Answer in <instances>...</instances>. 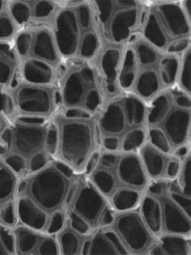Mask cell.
I'll list each match as a JSON object with an SVG mask.
<instances>
[{"label":"cell","mask_w":191,"mask_h":255,"mask_svg":"<svg viewBox=\"0 0 191 255\" xmlns=\"http://www.w3.org/2000/svg\"><path fill=\"white\" fill-rule=\"evenodd\" d=\"M179 56L162 50L140 32H135L127 41L121 88L149 104L175 86Z\"/></svg>","instance_id":"1"},{"label":"cell","mask_w":191,"mask_h":255,"mask_svg":"<svg viewBox=\"0 0 191 255\" xmlns=\"http://www.w3.org/2000/svg\"><path fill=\"white\" fill-rule=\"evenodd\" d=\"M55 84L60 108L70 115L96 114L111 95L105 75L94 59H64Z\"/></svg>","instance_id":"2"},{"label":"cell","mask_w":191,"mask_h":255,"mask_svg":"<svg viewBox=\"0 0 191 255\" xmlns=\"http://www.w3.org/2000/svg\"><path fill=\"white\" fill-rule=\"evenodd\" d=\"M51 27L64 59H94L104 38L94 1H58Z\"/></svg>","instance_id":"3"},{"label":"cell","mask_w":191,"mask_h":255,"mask_svg":"<svg viewBox=\"0 0 191 255\" xmlns=\"http://www.w3.org/2000/svg\"><path fill=\"white\" fill-rule=\"evenodd\" d=\"M98 113L70 115L59 107L52 118L57 138L52 159L76 175L85 174L93 158L102 149Z\"/></svg>","instance_id":"4"},{"label":"cell","mask_w":191,"mask_h":255,"mask_svg":"<svg viewBox=\"0 0 191 255\" xmlns=\"http://www.w3.org/2000/svg\"><path fill=\"white\" fill-rule=\"evenodd\" d=\"M191 1L143 2L138 32L157 47L180 54L191 47Z\"/></svg>","instance_id":"5"},{"label":"cell","mask_w":191,"mask_h":255,"mask_svg":"<svg viewBox=\"0 0 191 255\" xmlns=\"http://www.w3.org/2000/svg\"><path fill=\"white\" fill-rule=\"evenodd\" d=\"M85 174L109 201L122 189L143 193L152 183L137 150L101 149L93 158Z\"/></svg>","instance_id":"6"},{"label":"cell","mask_w":191,"mask_h":255,"mask_svg":"<svg viewBox=\"0 0 191 255\" xmlns=\"http://www.w3.org/2000/svg\"><path fill=\"white\" fill-rule=\"evenodd\" d=\"M147 127L166 137L174 154L182 156L191 150V107L178 104L174 86L148 104Z\"/></svg>","instance_id":"7"},{"label":"cell","mask_w":191,"mask_h":255,"mask_svg":"<svg viewBox=\"0 0 191 255\" xmlns=\"http://www.w3.org/2000/svg\"><path fill=\"white\" fill-rule=\"evenodd\" d=\"M76 176L52 159L40 169L21 177L18 195L31 198L49 215L58 211L65 213L67 197Z\"/></svg>","instance_id":"8"},{"label":"cell","mask_w":191,"mask_h":255,"mask_svg":"<svg viewBox=\"0 0 191 255\" xmlns=\"http://www.w3.org/2000/svg\"><path fill=\"white\" fill-rule=\"evenodd\" d=\"M148 104L124 89L109 97L98 113V128L101 139L116 138L119 150L122 141L128 135L147 127Z\"/></svg>","instance_id":"9"},{"label":"cell","mask_w":191,"mask_h":255,"mask_svg":"<svg viewBox=\"0 0 191 255\" xmlns=\"http://www.w3.org/2000/svg\"><path fill=\"white\" fill-rule=\"evenodd\" d=\"M10 121H45L59 109L58 89L54 83H35L17 76L13 86L4 91Z\"/></svg>","instance_id":"10"},{"label":"cell","mask_w":191,"mask_h":255,"mask_svg":"<svg viewBox=\"0 0 191 255\" xmlns=\"http://www.w3.org/2000/svg\"><path fill=\"white\" fill-rule=\"evenodd\" d=\"M13 45L19 64L31 62L44 65L51 68L56 76L64 58L58 48L51 25L25 26L18 34Z\"/></svg>","instance_id":"11"},{"label":"cell","mask_w":191,"mask_h":255,"mask_svg":"<svg viewBox=\"0 0 191 255\" xmlns=\"http://www.w3.org/2000/svg\"><path fill=\"white\" fill-rule=\"evenodd\" d=\"M104 38L112 43L126 42L138 32L143 11L142 1H94Z\"/></svg>","instance_id":"12"},{"label":"cell","mask_w":191,"mask_h":255,"mask_svg":"<svg viewBox=\"0 0 191 255\" xmlns=\"http://www.w3.org/2000/svg\"><path fill=\"white\" fill-rule=\"evenodd\" d=\"M110 216V222L101 228L113 232L128 255H149L157 243V237L143 220L138 205L129 210L112 209Z\"/></svg>","instance_id":"13"},{"label":"cell","mask_w":191,"mask_h":255,"mask_svg":"<svg viewBox=\"0 0 191 255\" xmlns=\"http://www.w3.org/2000/svg\"><path fill=\"white\" fill-rule=\"evenodd\" d=\"M111 210L109 200L85 174L75 177L66 202L65 213L69 210L76 212L94 231L110 222Z\"/></svg>","instance_id":"14"},{"label":"cell","mask_w":191,"mask_h":255,"mask_svg":"<svg viewBox=\"0 0 191 255\" xmlns=\"http://www.w3.org/2000/svg\"><path fill=\"white\" fill-rule=\"evenodd\" d=\"M51 125L52 119L37 122L10 121L4 135L6 148L1 153L19 156L27 165V162L35 155L42 152L49 153L46 141Z\"/></svg>","instance_id":"15"},{"label":"cell","mask_w":191,"mask_h":255,"mask_svg":"<svg viewBox=\"0 0 191 255\" xmlns=\"http://www.w3.org/2000/svg\"><path fill=\"white\" fill-rule=\"evenodd\" d=\"M170 180L152 181L147 191L159 202L162 219V233L191 236V215L185 211L169 192Z\"/></svg>","instance_id":"16"},{"label":"cell","mask_w":191,"mask_h":255,"mask_svg":"<svg viewBox=\"0 0 191 255\" xmlns=\"http://www.w3.org/2000/svg\"><path fill=\"white\" fill-rule=\"evenodd\" d=\"M127 41L112 43L103 38L102 43L94 58L105 75L108 90L111 95L122 89L120 86V76L126 59Z\"/></svg>","instance_id":"17"},{"label":"cell","mask_w":191,"mask_h":255,"mask_svg":"<svg viewBox=\"0 0 191 255\" xmlns=\"http://www.w3.org/2000/svg\"><path fill=\"white\" fill-rule=\"evenodd\" d=\"M137 151L151 181L170 180L167 170L170 162L178 155L167 153L156 147L149 141L148 136Z\"/></svg>","instance_id":"18"},{"label":"cell","mask_w":191,"mask_h":255,"mask_svg":"<svg viewBox=\"0 0 191 255\" xmlns=\"http://www.w3.org/2000/svg\"><path fill=\"white\" fill-rule=\"evenodd\" d=\"M82 255H128L119 239L111 231L98 228L86 240Z\"/></svg>","instance_id":"19"},{"label":"cell","mask_w":191,"mask_h":255,"mask_svg":"<svg viewBox=\"0 0 191 255\" xmlns=\"http://www.w3.org/2000/svg\"><path fill=\"white\" fill-rule=\"evenodd\" d=\"M16 212L18 223L46 233L51 215L37 205L31 198L25 195H18Z\"/></svg>","instance_id":"20"},{"label":"cell","mask_w":191,"mask_h":255,"mask_svg":"<svg viewBox=\"0 0 191 255\" xmlns=\"http://www.w3.org/2000/svg\"><path fill=\"white\" fill-rule=\"evenodd\" d=\"M19 73V60L13 44H0V92L13 86Z\"/></svg>","instance_id":"21"},{"label":"cell","mask_w":191,"mask_h":255,"mask_svg":"<svg viewBox=\"0 0 191 255\" xmlns=\"http://www.w3.org/2000/svg\"><path fill=\"white\" fill-rule=\"evenodd\" d=\"M90 234H82L75 231L69 223L66 216L65 222L61 229L56 233L57 240L61 255H80Z\"/></svg>","instance_id":"22"},{"label":"cell","mask_w":191,"mask_h":255,"mask_svg":"<svg viewBox=\"0 0 191 255\" xmlns=\"http://www.w3.org/2000/svg\"><path fill=\"white\" fill-rule=\"evenodd\" d=\"M138 207L148 228L158 237L162 233L161 207L158 199L146 190L140 198Z\"/></svg>","instance_id":"23"},{"label":"cell","mask_w":191,"mask_h":255,"mask_svg":"<svg viewBox=\"0 0 191 255\" xmlns=\"http://www.w3.org/2000/svg\"><path fill=\"white\" fill-rule=\"evenodd\" d=\"M13 229L16 255H36L39 244L46 233L19 223L13 227Z\"/></svg>","instance_id":"24"},{"label":"cell","mask_w":191,"mask_h":255,"mask_svg":"<svg viewBox=\"0 0 191 255\" xmlns=\"http://www.w3.org/2000/svg\"><path fill=\"white\" fill-rule=\"evenodd\" d=\"M21 177L4 161L0 159V204L17 198Z\"/></svg>","instance_id":"25"},{"label":"cell","mask_w":191,"mask_h":255,"mask_svg":"<svg viewBox=\"0 0 191 255\" xmlns=\"http://www.w3.org/2000/svg\"><path fill=\"white\" fill-rule=\"evenodd\" d=\"M12 14L9 0L0 1V44H13L18 34L22 30Z\"/></svg>","instance_id":"26"},{"label":"cell","mask_w":191,"mask_h":255,"mask_svg":"<svg viewBox=\"0 0 191 255\" xmlns=\"http://www.w3.org/2000/svg\"><path fill=\"white\" fill-rule=\"evenodd\" d=\"M163 255H191V236L161 234L157 237Z\"/></svg>","instance_id":"27"},{"label":"cell","mask_w":191,"mask_h":255,"mask_svg":"<svg viewBox=\"0 0 191 255\" xmlns=\"http://www.w3.org/2000/svg\"><path fill=\"white\" fill-rule=\"evenodd\" d=\"M175 86L191 96V47L180 53Z\"/></svg>","instance_id":"28"},{"label":"cell","mask_w":191,"mask_h":255,"mask_svg":"<svg viewBox=\"0 0 191 255\" xmlns=\"http://www.w3.org/2000/svg\"><path fill=\"white\" fill-rule=\"evenodd\" d=\"M144 193V192H143ZM131 189L118 191L110 200L112 209L116 210H129L138 205L143 194Z\"/></svg>","instance_id":"29"},{"label":"cell","mask_w":191,"mask_h":255,"mask_svg":"<svg viewBox=\"0 0 191 255\" xmlns=\"http://www.w3.org/2000/svg\"><path fill=\"white\" fill-rule=\"evenodd\" d=\"M191 150L181 156L180 168L173 182L176 187L185 195L191 196Z\"/></svg>","instance_id":"30"},{"label":"cell","mask_w":191,"mask_h":255,"mask_svg":"<svg viewBox=\"0 0 191 255\" xmlns=\"http://www.w3.org/2000/svg\"><path fill=\"white\" fill-rule=\"evenodd\" d=\"M0 223L11 228L17 225L16 199L0 204Z\"/></svg>","instance_id":"31"},{"label":"cell","mask_w":191,"mask_h":255,"mask_svg":"<svg viewBox=\"0 0 191 255\" xmlns=\"http://www.w3.org/2000/svg\"><path fill=\"white\" fill-rule=\"evenodd\" d=\"M36 255H61L56 234H46L43 235Z\"/></svg>","instance_id":"32"},{"label":"cell","mask_w":191,"mask_h":255,"mask_svg":"<svg viewBox=\"0 0 191 255\" xmlns=\"http://www.w3.org/2000/svg\"><path fill=\"white\" fill-rule=\"evenodd\" d=\"M70 226L82 234H90L92 232L89 224L76 212L69 210L65 213Z\"/></svg>","instance_id":"33"},{"label":"cell","mask_w":191,"mask_h":255,"mask_svg":"<svg viewBox=\"0 0 191 255\" xmlns=\"http://www.w3.org/2000/svg\"><path fill=\"white\" fill-rule=\"evenodd\" d=\"M13 228L0 223V239L8 255H16V245Z\"/></svg>","instance_id":"34"},{"label":"cell","mask_w":191,"mask_h":255,"mask_svg":"<svg viewBox=\"0 0 191 255\" xmlns=\"http://www.w3.org/2000/svg\"><path fill=\"white\" fill-rule=\"evenodd\" d=\"M66 214L64 212L58 211L52 213L49 219L46 233L48 234H56L62 228L65 222Z\"/></svg>","instance_id":"35"},{"label":"cell","mask_w":191,"mask_h":255,"mask_svg":"<svg viewBox=\"0 0 191 255\" xmlns=\"http://www.w3.org/2000/svg\"><path fill=\"white\" fill-rule=\"evenodd\" d=\"M10 120L6 114L0 113V147L1 152L6 148V144L4 141V135L10 125Z\"/></svg>","instance_id":"36"},{"label":"cell","mask_w":191,"mask_h":255,"mask_svg":"<svg viewBox=\"0 0 191 255\" xmlns=\"http://www.w3.org/2000/svg\"><path fill=\"white\" fill-rule=\"evenodd\" d=\"M0 255H8L7 250H6L5 247H4L2 242H1V239H0Z\"/></svg>","instance_id":"37"},{"label":"cell","mask_w":191,"mask_h":255,"mask_svg":"<svg viewBox=\"0 0 191 255\" xmlns=\"http://www.w3.org/2000/svg\"><path fill=\"white\" fill-rule=\"evenodd\" d=\"M1 157H2V154H1V148L0 147V159H1Z\"/></svg>","instance_id":"38"}]
</instances>
